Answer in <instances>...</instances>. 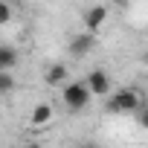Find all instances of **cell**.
Instances as JSON below:
<instances>
[{
  "label": "cell",
  "instance_id": "14",
  "mask_svg": "<svg viewBox=\"0 0 148 148\" xmlns=\"http://www.w3.org/2000/svg\"><path fill=\"white\" fill-rule=\"evenodd\" d=\"M15 148H21V145H15Z\"/></svg>",
  "mask_w": 148,
  "mask_h": 148
},
{
  "label": "cell",
  "instance_id": "3",
  "mask_svg": "<svg viewBox=\"0 0 148 148\" xmlns=\"http://www.w3.org/2000/svg\"><path fill=\"white\" fill-rule=\"evenodd\" d=\"M108 23V6H90V9H84V29L90 32V35H96L102 26Z\"/></svg>",
  "mask_w": 148,
  "mask_h": 148
},
{
  "label": "cell",
  "instance_id": "4",
  "mask_svg": "<svg viewBox=\"0 0 148 148\" xmlns=\"http://www.w3.org/2000/svg\"><path fill=\"white\" fill-rule=\"evenodd\" d=\"M84 84H87V90H90L93 96H108V93H110V79H108L105 70H93Z\"/></svg>",
  "mask_w": 148,
  "mask_h": 148
},
{
  "label": "cell",
  "instance_id": "15",
  "mask_svg": "<svg viewBox=\"0 0 148 148\" xmlns=\"http://www.w3.org/2000/svg\"><path fill=\"white\" fill-rule=\"evenodd\" d=\"M0 47H3V44H0Z\"/></svg>",
  "mask_w": 148,
  "mask_h": 148
},
{
  "label": "cell",
  "instance_id": "5",
  "mask_svg": "<svg viewBox=\"0 0 148 148\" xmlns=\"http://www.w3.org/2000/svg\"><path fill=\"white\" fill-rule=\"evenodd\" d=\"M93 44H96V35H90V32H82L76 38H70V55L82 58V55H87L93 49Z\"/></svg>",
  "mask_w": 148,
  "mask_h": 148
},
{
  "label": "cell",
  "instance_id": "1",
  "mask_svg": "<svg viewBox=\"0 0 148 148\" xmlns=\"http://www.w3.org/2000/svg\"><path fill=\"white\" fill-rule=\"evenodd\" d=\"M90 90H87V84L84 82H70V84H64L61 87V99H64V105L70 108V110H84L87 105H90Z\"/></svg>",
  "mask_w": 148,
  "mask_h": 148
},
{
  "label": "cell",
  "instance_id": "11",
  "mask_svg": "<svg viewBox=\"0 0 148 148\" xmlns=\"http://www.w3.org/2000/svg\"><path fill=\"white\" fill-rule=\"evenodd\" d=\"M139 125H142V128H148V110H142V113H139Z\"/></svg>",
  "mask_w": 148,
  "mask_h": 148
},
{
  "label": "cell",
  "instance_id": "6",
  "mask_svg": "<svg viewBox=\"0 0 148 148\" xmlns=\"http://www.w3.org/2000/svg\"><path fill=\"white\" fill-rule=\"evenodd\" d=\"M44 79H47V84H49V87H61V84L67 82V67H64V64H49Z\"/></svg>",
  "mask_w": 148,
  "mask_h": 148
},
{
  "label": "cell",
  "instance_id": "7",
  "mask_svg": "<svg viewBox=\"0 0 148 148\" xmlns=\"http://www.w3.org/2000/svg\"><path fill=\"white\" fill-rule=\"evenodd\" d=\"M52 119V105H47V102H41V105H35L32 108V116H29V122L35 125V128H41V125H47Z\"/></svg>",
  "mask_w": 148,
  "mask_h": 148
},
{
  "label": "cell",
  "instance_id": "2",
  "mask_svg": "<svg viewBox=\"0 0 148 148\" xmlns=\"http://www.w3.org/2000/svg\"><path fill=\"white\" fill-rule=\"evenodd\" d=\"M110 110L113 113H134L136 108H139V93L136 90H131V87H122V90H116V93H110Z\"/></svg>",
  "mask_w": 148,
  "mask_h": 148
},
{
  "label": "cell",
  "instance_id": "12",
  "mask_svg": "<svg viewBox=\"0 0 148 148\" xmlns=\"http://www.w3.org/2000/svg\"><path fill=\"white\" fill-rule=\"evenodd\" d=\"M79 148H99V145H96V142H82Z\"/></svg>",
  "mask_w": 148,
  "mask_h": 148
},
{
  "label": "cell",
  "instance_id": "13",
  "mask_svg": "<svg viewBox=\"0 0 148 148\" xmlns=\"http://www.w3.org/2000/svg\"><path fill=\"white\" fill-rule=\"evenodd\" d=\"M142 58H145V61H148V52H145V55H142Z\"/></svg>",
  "mask_w": 148,
  "mask_h": 148
},
{
  "label": "cell",
  "instance_id": "9",
  "mask_svg": "<svg viewBox=\"0 0 148 148\" xmlns=\"http://www.w3.org/2000/svg\"><path fill=\"white\" fill-rule=\"evenodd\" d=\"M15 90V76L12 73H0V96H6Z\"/></svg>",
  "mask_w": 148,
  "mask_h": 148
},
{
  "label": "cell",
  "instance_id": "8",
  "mask_svg": "<svg viewBox=\"0 0 148 148\" xmlns=\"http://www.w3.org/2000/svg\"><path fill=\"white\" fill-rule=\"evenodd\" d=\"M18 64V52L15 47H0V73H9Z\"/></svg>",
  "mask_w": 148,
  "mask_h": 148
},
{
  "label": "cell",
  "instance_id": "10",
  "mask_svg": "<svg viewBox=\"0 0 148 148\" xmlns=\"http://www.w3.org/2000/svg\"><path fill=\"white\" fill-rule=\"evenodd\" d=\"M9 21H12V6L0 3V23H9Z\"/></svg>",
  "mask_w": 148,
  "mask_h": 148
}]
</instances>
